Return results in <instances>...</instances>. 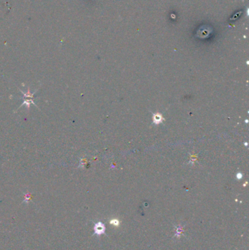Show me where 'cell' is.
I'll return each mask as SVG.
<instances>
[{
	"instance_id": "6da1fadb",
	"label": "cell",
	"mask_w": 249,
	"mask_h": 250,
	"mask_svg": "<svg viewBox=\"0 0 249 250\" xmlns=\"http://www.w3.org/2000/svg\"><path fill=\"white\" fill-rule=\"evenodd\" d=\"M94 230H95V232H96V234H102V233H104L105 231L104 225L101 222L97 223V224H96V225H95Z\"/></svg>"
},
{
	"instance_id": "7a4b0ae2",
	"label": "cell",
	"mask_w": 249,
	"mask_h": 250,
	"mask_svg": "<svg viewBox=\"0 0 249 250\" xmlns=\"http://www.w3.org/2000/svg\"><path fill=\"white\" fill-rule=\"evenodd\" d=\"M163 121V118L160 114H154L153 115V121L157 124H160Z\"/></svg>"
}]
</instances>
